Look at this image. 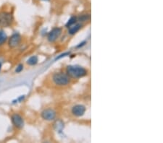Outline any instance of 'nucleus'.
Wrapping results in <instances>:
<instances>
[{"mask_svg":"<svg viewBox=\"0 0 163 143\" xmlns=\"http://www.w3.org/2000/svg\"><path fill=\"white\" fill-rule=\"evenodd\" d=\"M66 74L71 78H81L87 75V70L78 65L67 66Z\"/></svg>","mask_w":163,"mask_h":143,"instance_id":"obj_1","label":"nucleus"},{"mask_svg":"<svg viewBox=\"0 0 163 143\" xmlns=\"http://www.w3.org/2000/svg\"><path fill=\"white\" fill-rule=\"evenodd\" d=\"M70 77L65 73L63 72H59V73H55L52 77L54 82L57 85L59 86H65L67 85L70 82Z\"/></svg>","mask_w":163,"mask_h":143,"instance_id":"obj_2","label":"nucleus"},{"mask_svg":"<svg viewBox=\"0 0 163 143\" xmlns=\"http://www.w3.org/2000/svg\"><path fill=\"white\" fill-rule=\"evenodd\" d=\"M38 61H39L38 57H36V56H33V57H30V58L28 59V61H27V64H29V65L31 66H34L37 64Z\"/></svg>","mask_w":163,"mask_h":143,"instance_id":"obj_11","label":"nucleus"},{"mask_svg":"<svg viewBox=\"0 0 163 143\" xmlns=\"http://www.w3.org/2000/svg\"><path fill=\"white\" fill-rule=\"evenodd\" d=\"M13 21V16L10 13L2 12L0 13V28H6L11 25Z\"/></svg>","mask_w":163,"mask_h":143,"instance_id":"obj_3","label":"nucleus"},{"mask_svg":"<svg viewBox=\"0 0 163 143\" xmlns=\"http://www.w3.org/2000/svg\"><path fill=\"white\" fill-rule=\"evenodd\" d=\"M22 70H23V65L22 64H19L17 67V68H16L15 72L16 73H20V72L22 71Z\"/></svg>","mask_w":163,"mask_h":143,"instance_id":"obj_14","label":"nucleus"},{"mask_svg":"<svg viewBox=\"0 0 163 143\" xmlns=\"http://www.w3.org/2000/svg\"><path fill=\"white\" fill-rule=\"evenodd\" d=\"M1 62H0V71H1Z\"/></svg>","mask_w":163,"mask_h":143,"instance_id":"obj_15","label":"nucleus"},{"mask_svg":"<svg viewBox=\"0 0 163 143\" xmlns=\"http://www.w3.org/2000/svg\"><path fill=\"white\" fill-rule=\"evenodd\" d=\"M77 22H78V20H77V17L73 16V17H70V19L69 20L68 22H67V24H66V27H67V28H69V27L71 26L72 25L76 23Z\"/></svg>","mask_w":163,"mask_h":143,"instance_id":"obj_13","label":"nucleus"},{"mask_svg":"<svg viewBox=\"0 0 163 143\" xmlns=\"http://www.w3.org/2000/svg\"><path fill=\"white\" fill-rule=\"evenodd\" d=\"M81 27H82V24L78 23V22H77L76 23L73 24L71 26L67 28H68V33L70 34V35H74V34L76 33L81 29Z\"/></svg>","mask_w":163,"mask_h":143,"instance_id":"obj_9","label":"nucleus"},{"mask_svg":"<svg viewBox=\"0 0 163 143\" xmlns=\"http://www.w3.org/2000/svg\"><path fill=\"white\" fill-rule=\"evenodd\" d=\"M86 112V107L83 105L78 104L75 105V106H73L72 108V114H73L75 116H82L84 115Z\"/></svg>","mask_w":163,"mask_h":143,"instance_id":"obj_7","label":"nucleus"},{"mask_svg":"<svg viewBox=\"0 0 163 143\" xmlns=\"http://www.w3.org/2000/svg\"><path fill=\"white\" fill-rule=\"evenodd\" d=\"M41 117L46 121H52L56 117V111L52 108H46L41 112Z\"/></svg>","mask_w":163,"mask_h":143,"instance_id":"obj_4","label":"nucleus"},{"mask_svg":"<svg viewBox=\"0 0 163 143\" xmlns=\"http://www.w3.org/2000/svg\"><path fill=\"white\" fill-rule=\"evenodd\" d=\"M21 41V37L19 34H13L9 39V46L10 48H15L20 44Z\"/></svg>","mask_w":163,"mask_h":143,"instance_id":"obj_8","label":"nucleus"},{"mask_svg":"<svg viewBox=\"0 0 163 143\" xmlns=\"http://www.w3.org/2000/svg\"><path fill=\"white\" fill-rule=\"evenodd\" d=\"M12 122L13 125L18 129H22L24 126V120L20 115L18 114H15L11 117Z\"/></svg>","mask_w":163,"mask_h":143,"instance_id":"obj_6","label":"nucleus"},{"mask_svg":"<svg viewBox=\"0 0 163 143\" xmlns=\"http://www.w3.org/2000/svg\"><path fill=\"white\" fill-rule=\"evenodd\" d=\"M62 33V29L60 28H54L48 33L47 39L49 42H54Z\"/></svg>","mask_w":163,"mask_h":143,"instance_id":"obj_5","label":"nucleus"},{"mask_svg":"<svg viewBox=\"0 0 163 143\" xmlns=\"http://www.w3.org/2000/svg\"><path fill=\"white\" fill-rule=\"evenodd\" d=\"M42 1H49V0H42Z\"/></svg>","mask_w":163,"mask_h":143,"instance_id":"obj_16","label":"nucleus"},{"mask_svg":"<svg viewBox=\"0 0 163 143\" xmlns=\"http://www.w3.org/2000/svg\"><path fill=\"white\" fill-rule=\"evenodd\" d=\"M90 19V15H82L79 16L78 17H77V20L78 22H85V21L89 20Z\"/></svg>","mask_w":163,"mask_h":143,"instance_id":"obj_12","label":"nucleus"},{"mask_svg":"<svg viewBox=\"0 0 163 143\" xmlns=\"http://www.w3.org/2000/svg\"><path fill=\"white\" fill-rule=\"evenodd\" d=\"M7 39V36L3 30H0V46L4 44Z\"/></svg>","mask_w":163,"mask_h":143,"instance_id":"obj_10","label":"nucleus"}]
</instances>
